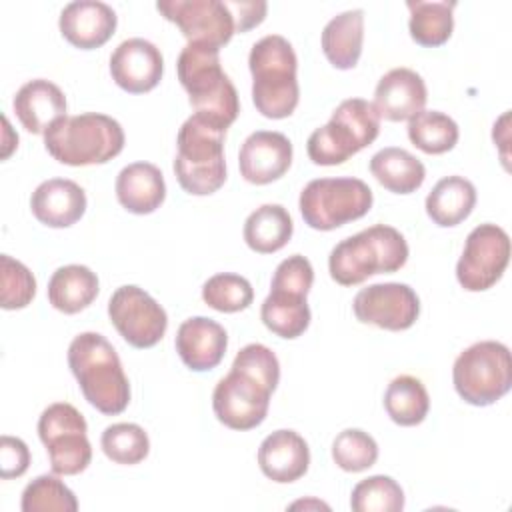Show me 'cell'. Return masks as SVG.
Returning a JSON list of instances; mask_svg holds the SVG:
<instances>
[{
  "mask_svg": "<svg viewBox=\"0 0 512 512\" xmlns=\"http://www.w3.org/2000/svg\"><path fill=\"white\" fill-rule=\"evenodd\" d=\"M280 382V362L264 344H246L238 350L230 372L212 392V410L232 430L260 426L270 408V396Z\"/></svg>",
  "mask_w": 512,
  "mask_h": 512,
  "instance_id": "obj_1",
  "label": "cell"
},
{
  "mask_svg": "<svg viewBox=\"0 0 512 512\" xmlns=\"http://www.w3.org/2000/svg\"><path fill=\"white\" fill-rule=\"evenodd\" d=\"M68 366L90 406L106 416L126 410L130 384L114 346L98 332H82L68 346Z\"/></svg>",
  "mask_w": 512,
  "mask_h": 512,
  "instance_id": "obj_2",
  "label": "cell"
},
{
  "mask_svg": "<svg viewBox=\"0 0 512 512\" xmlns=\"http://www.w3.org/2000/svg\"><path fill=\"white\" fill-rule=\"evenodd\" d=\"M176 72L194 114L228 130L238 118L240 100L232 80L220 66V48L188 42L178 56Z\"/></svg>",
  "mask_w": 512,
  "mask_h": 512,
  "instance_id": "obj_3",
  "label": "cell"
},
{
  "mask_svg": "<svg viewBox=\"0 0 512 512\" xmlns=\"http://www.w3.org/2000/svg\"><path fill=\"white\" fill-rule=\"evenodd\" d=\"M252 74V102L256 110L272 120L288 118L300 100L298 58L292 44L280 34L260 38L248 54Z\"/></svg>",
  "mask_w": 512,
  "mask_h": 512,
  "instance_id": "obj_4",
  "label": "cell"
},
{
  "mask_svg": "<svg viewBox=\"0 0 512 512\" xmlns=\"http://www.w3.org/2000/svg\"><path fill=\"white\" fill-rule=\"evenodd\" d=\"M406 238L388 224H374L340 240L328 256V272L340 286H356L374 274H392L408 262Z\"/></svg>",
  "mask_w": 512,
  "mask_h": 512,
  "instance_id": "obj_5",
  "label": "cell"
},
{
  "mask_svg": "<svg viewBox=\"0 0 512 512\" xmlns=\"http://www.w3.org/2000/svg\"><path fill=\"white\" fill-rule=\"evenodd\" d=\"M224 138L226 128L200 114H192L184 120L176 136V158L172 164L184 192L208 196L224 186Z\"/></svg>",
  "mask_w": 512,
  "mask_h": 512,
  "instance_id": "obj_6",
  "label": "cell"
},
{
  "mask_svg": "<svg viewBox=\"0 0 512 512\" xmlns=\"http://www.w3.org/2000/svg\"><path fill=\"white\" fill-rule=\"evenodd\" d=\"M118 120L100 112H84L56 120L44 132L48 154L66 166L106 164L124 148Z\"/></svg>",
  "mask_w": 512,
  "mask_h": 512,
  "instance_id": "obj_7",
  "label": "cell"
},
{
  "mask_svg": "<svg viewBox=\"0 0 512 512\" xmlns=\"http://www.w3.org/2000/svg\"><path fill=\"white\" fill-rule=\"evenodd\" d=\"M380 132V116L364 98L342 100L330 120L306 142L308 158L318 166H336L370 146Z\"/></svg>",
  "mask_w": 512,
  "mask_h": 512,
  "instance_id": "obj_8",
  "label": "cell"
},
{
  "mask_svg": "<svg viewBox=\"0 0 512 512\" xmlns=\"http://www.w3.org/2000/svg\"><path fill=\"white\" fill-rule=\"evenodd\" d=\"M458 396L472 406H490L512 386V356L506 344L482 340L458 354L452 366Z\"/></svg>",
  "mask_w": 512,
  "mask_h": 512,
  "instance_id": "obj_9",
  "label": "cell"
},
{
  "mask_svg": "<svg viewBox=\"0 0 512 512\" xmlns=\"http://www.w3.org/2000/svg\"><path fill=\"white\" fill-rule=\"evenodd\" d=\"M372 202L374 194L364 180L338 176L310 180L300 192L298 208L310 228L328 232L366 216Z\"/></svg>",
  "mask_w": 512,
  "mask_h": 512,
  "instance_id": "obj_10",
  "label": "cell"
},
{
  "mask_svg": "<svg viewBox=\"0 0 512 512\" xmlns=\"http://www.w3.org/2000/svg\"><path fill=\"white\" fill-rule=\"evenodd\" d=\"M88 424L68 402H54L38 418V436L48 452L50 468L58 476H74L88 468L92 446Z\"/></svg>",
  "mask_w": 512,
  "mask_h": 512,
  "instance_id": "obj_11",
  "label": "cell"
},
{
  "mask_svg": "<svg viewBox=\"0 0 512 512\" xmlns=\"http://www.w3.org/2000/svg\"><path fill=\"white\" fill-rule=\"evenodd\" d=\"M510 262V238L502 226L480 224L468 236L456 264V278L468 292L492 288Z\"/></svg>",
  "mask_w": 512,
  "mask_h": 512,
  "instance_id": "obj_12",
  "label": "cell"
},
{
  "mask_svg": "<svg viewBox=\"0 0 512 512\" xmlns=\"http://www.w3.org/2000/svg\"><path fill=\"white\" fill-rule=\"evenodd\" d=\"M108 318L118 334L134 348L156 346L168 328L166 310L140 286L126 284L112 292Z\"/></svg>",
  "mask_w": 512,
  "mask_h": 512,
  "instance_id": "obj_13",
  "label": "cell"
},
{
  "mask_svg": "<svg viewBox=\"0 0 512 512\" xmlns=\"http://www.w3.org/2000/svg\"><path fill=\"white\" fill-rule=\"evenodd\" d=\"M156 10L174 22L188 42L222 48L236 32L232 12L224 0H160Z\"/></svg>",
  "mask_w": 512,
  "mask_h": 512,
  "instance_id": "obj_14",
  "label": "cell"
},
{
  "mask_svg": "<svg viewBox=\"0 0 512 512\" xmlns=\"http://www.w3.org/2000/svg\"><path fill=\"white\" fill-rule=\"evenodd\" d=\"M352 310L362 324L400 332L418 320L420 298L414 288L402 282L370 284L354 296Z\"/></svg>",
  "mask_w": 512,
  "mask_h": 512,
  "instance_id": "obj_15",
  "label": "cell"
},
{
  "mask_svg": "<svg viewBox=\"0 0 512 512\" xmlns=\"http://www.w3.org/2000/svg\"><path fill=\"white\" fill-rule=\"evenodd\" d=\"M292 156L294 148L288 136L272 130H256L240 146V174L250 184H270L288 172Z\"/></svg>",
  "mask_w": 512,
  "mask_h": 512,
  "instance_id": "obj_16",
  "label": "cell"
},
{
  "mask_svg": "<svg viewBox=\"0 0 512 512\" xmlns=\"http://www.w3.org/2000/svg\"><path fill=\"white\" fill-rule=\"evenodd\" d=\"M164 72L162 52L144 38L120 42L110 56L112 80L130 94H144L158 86Z\"/></svg>",
  "mask_w": 512,
  "mask_h": 512,
  "instance_id": "obj_17",
  "label": "cell"
},
{
  "mask_svg": "<svg viewBox=\"0 0 512 512\" xmlns=\"http://www.w3.org/2000/svg\"><path fill=\"white\" fill-rule=\"evenodd\" d=\"M118 16L112 6L100 0H76L60 12L62 36L80 50H94L106 44L116 32Z\"/></svg>",
  "mask_w": 512,
  "mask_h": 512,
  "instance_id": "obj_18",
  "label": "cell"
},
{
  "mask_svg": "<svg viewBox=\"0 0 512 512\" xmlns=\"http://www.w3.org/2000/svg\"><path fill=\"white\" fill-rule=\"evenodd\" d=\"M174 346L186 368L206 372L222 362L228 348V334L216 320L192 316L178 326Z\"/></svg>",
  "mask_w": 512,
  "mask_h": 512,
  "instance_id": "obj_19",
  "label": "cell"
},
{
  "mask_svg": "<svg viewBox=\"0 0 512 512\" xmlns=\"http://www.w3.org/2000/svg\"><path fill=\"white\" fill-rule=\"evenodd\" d=\"M426 100L428 90L418 72L412 68H392L378 80L372 106L380 118L402 122L422 112Z\"/></svg>",
  "mask_w": 512,
  "mask_h": 512,
  "instance_id": "obj_20",
  "label": "cell"
},
{
  "mask_svg": "<svg viewBox=\"0 0 512 512\" xmlns=\"http://www.w3.org/2000/svg\"><path fill=\"white\" fill-rule=\"evenodd\" d=\"M86 192L68 178H50L36 186L30 196L34 218L48 228H68L86 212Z\"/></svg>",
  "mask_w": 512,
  "mask_h": 512,
  "instance_id": "obj_21",
  "label": "cell"
},
{
  "mask_svg": "<svg viewBox=\"0 0 512 512\" xmlns=\"http://www.w3.org/2000/svg\"><path fill=\"white\" fill-rule=\"evenodd\" d=\"M258 466L272 482H296L308 472L310 448L298 432L286 428L276 430L262 440L258 448Z\"/></svg>",
  "mask_w": 512,
  "mask_h": 512,
  "instance_id": "obj_22",
  "label": "cell"
},
{
  "mask_svg": "<svg viewBox=\"0 0 512 512\" xmlns=\"http://www.w3.org/2000/svg\"><path fill=\"white\" fill-rule=\"evenodd\" d=\"M12 108L20 124L32 134H44L56 120L66 118L64 92L46 78H36L18 88Z\"/></svg>",
  "mask_w": 512,
  "mask_h": 512,
  "instance_id": "obj_23",
  "label": "cell"
},
{
  "mask_svg": "<svg viewBox=\"0 0 512 512\" xmlns=\"http://www.w3.org/2000/svg\"><path fill=\"white\" fill-rule=\"evenodd\" d=\"M116 198L132 214H152L166 198V182L158 166L132 162L116 176Z\"/></svg>",
  "mask_w": 512,
  "mask_h": 512,
  "instance_id": "obj_24",
  "label": "cell"
},
{
  "mask_svg": "<svg viewBox=\"0 0 512 512\" xmlns=\"http://www.w3.org/2000/svg\"><path fill=\"white\" fill-rule=\"evenodd\" d=\"M364 40V10L354 8L334 16L322 30V52L338 70H350L358 64Z\"/></svg>",
  "mask_w": 512,
  "mask_h": 512,
  "instance_id": "obj_25",
  "label": "cell"
},
{
  "mask_svg": "<svg viewBox=\"0 0 512 512\" xmlns=\"http://www.w3.org/2000/svg\"><path fill=\"white\" fill-rule=\"evenodd\" d=\"M100 290L96 272L82 264L60 266L48 280V302L64 314H78L88 308Z\"/></svg>",
  "mask_w": 512,
  "mask_h": 512,
  "instance_id": "obj_26",
  "label": "cell"
},
{
  "mask_svg": "<svg viewBox=\"0 0 512 512\" xmlns=\"http://www.w3.org/2000/svg\"><path fill=\"white\" fill-rule=\"evenodd\" d=\"M476 206V188L464 176H444L434 184L426 196L428 218L442 226L452 228L466 220Z\"/></svg>",
  "mask_w": 512,
  "mask_h": 512,
  "instance_id": "obj_27",
  "label": "cell"
},
{
  "mask_svg": "<svg viewBox=\"0 0 512 512\" xmlns=\"http://www.w3.org/2000/svg\"><path fill=\"white\" fill-rule=\"evenodd\" d=\"M372 176L394 194H412L416 192L424 178V164L404 148L388 146L378 150L368 164Z\"/></svg>",
  "mask_w": 512,
  "mask_h": 512,
  "instance_id": "obj_28",
  "label": "cell"
},
{
  "mask_svg": "<svg viewBox=\"0 0 512 512\" xmlns=\"http://www.w3.org/2000/svg\"><path fill=\"white\" fill-rule=\"evenodd\" d=\"M294 232V222L282 204H262L244 222V242L258 254L284 248Z\"/></svg>",
  "mask_w": 512,
  "mask_h": 512,
  "instance_id": "obj_29",
  "label": "cell"
},
{
  "mask_svg": "<svg viewBox=\"0 0 512 512\" xmlns=\"http://www.w3.org/2000/svg\"><path fill=\"white\" fill-rule=\"evenodd\" d=\"M260 318L272 334L294 340L310 326V306L302 294L270 288L260 306Z\"/></svg>",
  "mask_w": 512,
  "mask_h": 512,
  "instance_id": "obj_30",
  "label": "cell"
},
{
  "mask_svg": "<svg viewBox=\"0 0 512 512\" xmlns=\"http://www.w3.org/2000/svg\"><path fill=\"white\" fill-rule=\"evenodd\" d=\"M410 10L408 30L416 44L434 48L448 42L454 30V8L456 2L438 0V2H424V0H408Z\"/></svg>",
  "mask_w": 512,
  "mask_h": 512,
  "instance_id": "obj_31",
  "label": "cell"
},
{
  "mask_svg": "<svg viewBox=\"0 0 512 512\" xmlns=\"http://www.w3.org/2000/svg\"><path fill=\"white\" fill-rule=\"evenodd\" d=\"M384 408L390 420L398 426H416L428 416L430 396L422 380L410 374H400L384 392Z\"/></svg>",
  "mask_w": 512,
  "mask_h": 512,
  "instance_id": "obj_32",
  "label": "cell"
},
{
  "mask_svg": "<svg viewBox=\"0 0 512 512\" xmlns=\"http://www.w3.org/2000/svg\"><path fill=\"white\" fill-rule=\"evenodd\" d=\"M458 136V124L438 110H422L408 120V138L424 154H444L452 150Z\"/></svg>",
  "mask_w": 512,
  "mask_h": 512,
  "instance_id": "obj_33",
  "label": "cell"
},
{
  "mask_svg": "<svg viewBox=\"0 0 512 512\" xmlns=\"http://www.w3.org/2000/svg\"><path fill=\"white\" fill-rule=\"evenodd\" d=\"M102 452L108 460L124 466L142 462L150 452V438L142 426L134 422L110 424L100 438Z\"/></svg>",
  "mask_w": 512,
  "mask_h": 512,
  "instance_id": "obj_34",
  "label": "cell"
},
{
  "mask_svg": "<svg viewBox=\"0 0 512 512\" xmlns=\"http://www.w3.org/2000/svg\"><path fill=\"white\" fill-rule=\"evenodd\" d=\"M350 508L354 512H400L404 508V490L390 476H368L352 488Z\"/></svg>",
  "mask_w": 512,
  "mask_h": 512,
  "instance_id": "obj_35",
  "label": "cell"
},
{
  "mask_svg": "<svg viewBox=\"0 0 512 512\" xmlns=\"http://www.w3.org/2000/svg\"><path fill=\"white\" fill-rule=\"evenodd\" d=\"M20 508L22 512H76L78 500L58 474H42L24 488Z\"/></svg>",
  "mask_w": 512,
  "mask_h": 512,
  "instance_id": "obj_36",
  "label": "cell"
},
{
  "mask_svg": "<svg viewBox=\"0 0 512 512\" xmlns=\"http://www.w3.org/2000/svg\"><path fill=\"white\" fill-rule=\"evenodd\" d=\"M202 300L206 306L234 314L240 310H246L254 300V288L252 284L234 272H220L210 276L202 286Z\"/></svg>",
  "mask_w": 512,
  "mask_h": 512,
  "instance_id": "obj_37",
  "label": "cell"
},
{
  "mask_svg": "<svg viewBox=\"0 0 512 512\" xmlns=\"http://www.w3.org/2000/svg\"><path fill=\"white\" fill-rule=\"evenodd\" d=\"M332 460L344 472L368 470L378 460V444L368 432L346 428L332 442Z\"/></svg>",
  "mask_w": 512,
  "mask_h": 512,
  "instance_id": "obj_38",
  "label": "cell"
},
{
  "mask_svg": "<svg viewBox=\"0 0 512 512\" xmlns=\"http://www.w3.org/2000/svg\"><path fill=\"white\" fill-rule=\"evenodd\" d=\"M36 296V278L28 266L8 254L0 256V306L4 310L26 308Z\"/></svg>",
  "mask_w": 512,
  "mask_h": 512,
  "instance_id": "obj_39",
  "label": "cell"
},
{
  "mask_svg": "<svg viewBox=\"0 0 512 512\" xmlns=\"http://www.w3.org/2000/svg\"><path fill=\"white\" fill-rule=\"evenodd\" d=\"M312 282H314V268L310 260L302 254H292L276 266L270 288L308 296Z\"/></svg>",
  "mask_w": 512,
  "mask_h": 512,
  "instance_id": "obj_40",
  "label": "cell"
},
{
  "mask_svg": "<svg viewBox=\"0 0 512 512\" xmlns=\"http://www.w3.org/2000/svg\"><path fill=\"white\" fill-rule=\"evenodd\" d=\"M30 466V450L24 440L16 436L0 438V478L10 480L22 476Z\"/></svg>",
  "mask_w": 512,
  "mask_h": 512,
  "instance_id": "obj_41",
  "label": "cell"
},
{
  "mask_svg": "<svg viewBox=\"0 0 512 512\" xmlns=\"http://www.w3.org/2000/svg\"><path fill=\"white\" fill-rule=\"evenodd\" d=\"M228 10L232 12L236 32H248L262 24L268 12V4L264 0H226Z\"/></svg>",
  "mask_w": 512,
  "mask_h": 512,
  "instance_id": "obj_42",
  "label": "cell"
},
{
  "mask_svg": "<svg viewBox=\"0 0 512 512\" xmlns=\"http://www.w3.org/2000/svg\"><path fill=\"white\" fill-rule=\"evenodd\" d=\"M2 122H4V138H2V160H6L12 150L18 146V134L12 132L10 128V122L6 116H2Z\"/></svg>",
  "mask_w": 512,
  "mask_h": 512,
  "instance_id": "obj_43",
  "label": "cell"
},
{
  "mask_svg": "<svg viewBox=\"0 0 512 512\" xmlns=\"http://www.w3.org/2000/svg\"><path fill=\"white\" fill-rule=\"evenodd\" d=\"M302 506H304V508H308V506H316V508H326V510H328V506H326V504H322V502H318V500H308V502H304V500H302V502H294L290 508H302Z\"/></svg>",
  "mask_w": 512,
  "mask_h": 512,
  "instance_id": "obj_44",
  "label": "cell"
}]
</instances>
